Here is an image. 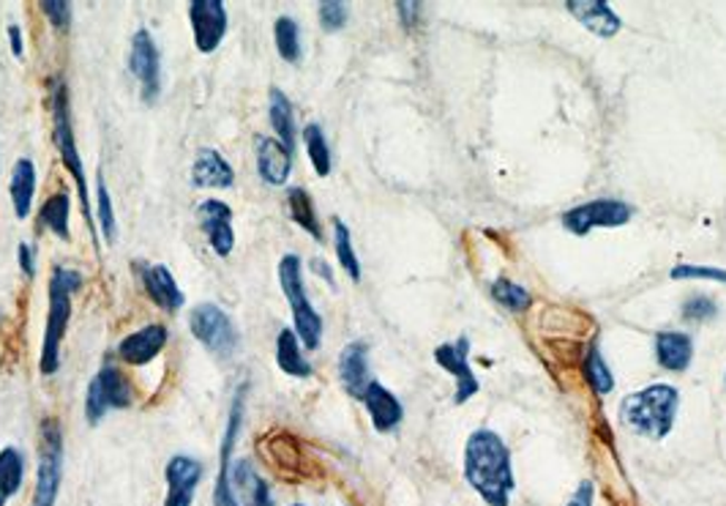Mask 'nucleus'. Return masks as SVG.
<instances>
[{"label": "nucleus", "mask_w": 726, "mask_h": 506, "mask_svg": "<svg viewBox=\"0 0 726 506\" xmlns=\"http://www.w3.org/2000/svg\"><path fill=\"white\" fill-rule=\"evenodd\" d=\"M464 479L489 506H508L513 493L511 449L494 430H475L464 447Z\"/></svg>", "instance_id": "obj_1"}, {"label": "nucleus", "mask_w": 726, "mask_h": 506, "mask_svg": "<svg viewBox=\"0 0 726 506\" xmlns=\"http://www.w3.org/2000/svg\"><path fill=\"white\" fill-rule=\"evenodd\" d=\"M677 408H680V391L671 383H650L620 402V421L650 441H661L675 427Z\"/></svg>", "instance_id": "obj_2"}, {"label": "nucleus", "mask_w": 726, "mask_h": 506, "mask_svg": "<svg viewBox=\"0 0 726 506\" xmlns=\"http://www.w3.org/2000/svg\"><path fill=\"white\" fill-rule=\"evenodd\" d=\"M82 288V274L75 269H52L50 276V312H47L45 346H41V376H56L60 370V346L69 331L71 296Z\"/></svg>", "instance_id": "obj_3"}, {"label": "nucleus", "mask_w": 726, "mask_h": 506, "mask_svg": "<svg viewBox=\"0 0 726 506\" xmlns=\"http://www.w3.org/2000/svg\"><path fill=\"white\" fill-rule=\"evenodd\" d=\"M50 105H52V137H56V148L60 154V162H63L66 171L75 178L77 189H80V201L85 208V220L90 222V195H88V178H85L82 156L80 148H77L75 126H71V105H69V88L66 82L56 77L50 82Z\"/></svg>", "instance_id": "obj_4"}, {"label": "nucleus", "mask_w": 726, "mask_h": 506, "mask_svg": "<svg viewBox=\"0 0 726 506\" xmlns=\"http://www.w3.org/2000/svg\"><path fill=\"white\" fill-rule=\"evenodd\" d=\"M279 285L290 301V310H293L295 334H298V340H304L308 351H317L320 340H323V318L306 296L304 263L298 255H284L279 261Z\"/></svg>", "instance_id": "obj_5"}, {"label": "nucleus", "mask_w": 726, "mask_h": 506, "mask_svg": "<svg viewBox=\"0 0 726 506\" xmlns=\"http://www.w3.org/2000/svg\"><path fill=\"white\" fill-rule=\"evenodd\" d=\"M60 477H63V430L58 419L41 421L39 438V471H36V493L30 506H56Z\"/></svg>", "instance_id": "obj_6"}, {"label": "nucleus", "mask_w": 726, "mask_h": 506, "mask_svg": "<svg viewBox=\"0 0 726 506\" xmlns=\"http://www.w3.org/2000/svg\"><path fill=\"white\" fill-rule=\"evenodd\" d=\"M135 395H131V381L118 370V367L107 361L90 381L88 395H85V419L90 425H99L107 411H124L131 406Z\"/></svg>", "instance_id": "obj_7"}, {"label": "nucleus", "mask_w": 726, "mask_h": 506, "mask_svg": "<svg viewBox=\"0 0 726 506\" xmlns=\"http://www.w3.org/2000/svg\"><path fill=\"white\" fill-rule=\"evenodd\" d=\"M189 329L192 334L203 342L205 351H210L219 359L233 357V351L238 348V331H235L233 321H229V315L222 306L210 304V301L197 304L195 310H192Z\"/></svg>", "instance_id": "obj_8"}, {"label": "nucleus", "mask_w": 726, "mask_h": 506, "mask_svg": "<svg viewBox=\"0 0 726 506\" xmlns=\"http://www.w3.org/2000/svg\"><path fill=\"white\" fill-rule=\"evenodd\" d=\"M634 216V208L622 201H590L585 206H577L560 216L562 227L573 236H587L592 227H622L628 225Z\"/></svg>", "instance_id": "obj_9"}, {"label": "nucleus", "mask_w": 726, "mask_h": 506, "mask_svg": "<svg viewBox=\"0 0 726 506\" xmlns=\"http://www.w3.org/2000/svg\"><path fill=\"white\" fill-rule=\"evenodd\" d=\"M129 71L140 82V96L145 105H154L161 94V56L150 30L140 28L131 36Z\"/></svg>", "instance_id": "obj_10"}, {"label": "nucleus", "mask_w": 726, "mask_h": 506, "mask_svg": "<svg viewBox=\"0 0 726 506\" xmlns=\"http://www.w3.org/2000/svg\"><path fill=\"white\" fill-rule=\"evenodd\" d=\"M189 20L195 30V45L203 56H210L222 47L224 36H227V6L222 0H192L189 3Z\"/></svg>", "instance_id": "obj_11"}, {"label": "nucleus", "mask_w": 726, "mask_h": 506, "mask_svg": "<svg viewBox=\"0 0 726 506\" xmlns=\"http://www.w3.org/2000/svg\"><path fill=\"white\" fill-rule=\"evenodd\" d=\"M468 353H470L468 337H459L457 342H443V346L434 348V361H438L445 372H451V376L457 378V395H453V402H457V406L473 400L478 389H481L478 387L473 367H470L468 361Z\"/></svg>", "instance_id": "obj_12"}, {"label": "nucleus", "mask_w": 726, "mask_h": 506, "mask_svg": "<svg viewBox=\"0 0 726 506\" xmlns=\"http://www.w3.org/2000/svg\"><path fill=\"white\" fill-rule=\"evenodd\" d=\"M244 397H246V387H241L238 395H235V400H233V411H229L227 430H224L222 466H219V477H216V487H214V506H238V498H235V493H233V481H229V471H233V451H235V441H238L241 421H244Z\"/></svg>", "instance_id": "obj_13"}, {"label": "nucleus", "mask_w": 726, "mask_h": 506, "mask_svg": "<svg viewBox=\"0 0 726 506\" xmlns=\"http://www.w3.org/2000/svg\"><path fill=\"white\" fill-rule=\"evenodd\" d=\"M199 227H203L205 239H208L210 250L219 257H229L235 250V231H233V208L224 201L208 197L197 206Z\"/></svg>", "instance_id": "obj_14"}, {"label": "nucleus", "mask_w": 726, "mask_h": 506, "mask_svg": "<svg viewBox=\"0 0 726 506\" xmlns=\"http://www.w3.org/2000/svg\"><path fill=\"white\" fill-rule=\"evenodd\" d=\"M165 477H167L165 506H192L199 479H203V463L195 460V457L175 455L169 457Z\"/></svg>", "instance_id": "obj_15"}, {"label": "nucleus", "mask_w": 726, "mask_h": 506, "mask_svg": "<svg viewBox=\"0 0 726 506\" xmlns=\"http://www.w3.org/2000/svg\"><path fill=\"white\" fill-rule=\"evenodd\" d=\"M169 334L161 323H150V327H143L131 331L129 337L118 342V357L124 364L131 367H145L150 364L161 351H165Z\"/></svg>", "instance_id": "obj_16"}, {"label": "nucleus", "mask_w": 726, "mask_h": 506, "mask_svg": "<svg viewBox=\"0 0 726 506\" xmlns=\"http://www.w3.org/2000/svg\"><path fill=\"white\" fill-rule=\"evenodd\" d=\"M137 269H140V280L145 285V293H148L150 301H154L159 310H165V312H169V315H175V312H178L180 306L186 304L184 291H180L178 282H175V276L169 274L167 266H161V263H156V266H148V263H137Z\"/></svg>", "instance_id": "obj_17"}, {"label": "nucleus", "mask_w": 726, "mask_h": 506, "mask_svg": "<svg viewBox=\"0 0 726 506\" xmlns=\"http://www.w3.org/2000/svg\"><path fill=\"white\" fill-rule=\"evenodd\" d=\"M257 146V173L268 186H284L293 173V154L282 146L276 137L259 135L254 140Z\"/></svg>", "instance_id": "obj_18"}, {"label": "nucleus", "mask_w": 726, "mask_h": 506, "mask_svg": "<svg viewBox=\"0 0 726 506\" xmlns=\"http://www.w3.org/2000/svg\"><path fill=\"white\" fill-rule=\"evenodd\" d=\"M339 378H342V387L350 397L355 400H363L369 383V346L366 342H350L342 353H339Z\"/></svg>", "instance_id": "obj_19"}, {"label": "nucleus", "mask_w": 726, "mask_h": 506, "mask_svg": "<svg viewBox=\"0 0 726 506\" xmlns=\"http://www.w3.org/2000/svg\"><path fill=\"white\" fill-rule=\"evenodd\" d=\"M363 406H366L369 417H372V425L377 432H391L402 425L404 419L402 402H399V397L391 395V391L380 381L369 383L366 395H363Z\"/></svg>", "instance_id": "obj_20"}, {"label": "nucleus", "mask_w": 726, "mask_h": 506, "mask_svg": "<svg viewBox=\"0 0 726 506\" xmlns=\"http://www.w3.org/2000/svg\"><path fill=\"white\" fill-rule=\"evenodd\" d=\"M229 481H233L238 506H274L268 481L254 471L252 460H235L233 471H229Z\"/></svg>", "instance_id": "obj_21"}, {"label": "nucleus", "mask_w": 726, "mask_h": 506, "mask_svg": "<svg viewBox=\"0 0 726 506\" xmlns=\"http://www.w3.org/2000/svg\"><path fill=\"white\" fill-rule=\"evenodd\" d=\"M192 184L197 189H229L235 184V173L219 150L199 148L197 162L192 165Z\"/></svg>", "instance_id": "obj_22"}, {"label": "nucleus", "mask_w": 726, "mask_h": 506, "mask_svg": "<svg viewBox=\"0 0 726 506\" xmlns=\"http://www.w3.org/2000/svg\"><path fill=\"white\" fill-rule=\"evenodd\" d=\"M566 9L571 11L590 33L601 36V39H612V36H617V30L622 28L620 17H617L604 0H568Z\"/></svg>", "instance_id": "obj_23"}, {"label": "nucleus", "mask_w": 726, "mask_h": 506, "mask_svg": "<svg viewBox=\"0 0 726 506\" xmlns=\"http://www.w3.org/2000/svg\"><path fill=\"white\" fill-rule=\"evenodd\" d=\"M656 359L664 370L683 372L694 359L691 337L683 334V331H661L656 337Z\"/></svg>", "instance_id": "obj_24"}, {"label": "nucleus", "mask_w": 726, "mask_h": 506, "mask_svg": "<svg viewBox=\"0 0 726 506\" xmlns=\"http://www.w3.org/2000/svg\"><path fill=\"white\" fill-rule=\"evenodd\" d=\"M9 195H11V203H14L17 220H28L30 206H33V195H36V165L28 159V156L26 159L14 162Z\"/></svg>", "instance_id": "obj_25"}, {"label": "nucleus", "mask_w": 726, "mask_h": 506, "mask_svg": "<svg viewBox=\"0 0 726 506\" xmlns=\"http://www.w3.org/2000/svg\"><path fill=\"white\" fill-rule=\"evenodd\" d=\"M268 118H271V126H274V132H276V140H279L282 146L290 150V154H293L298 132H295L293 105H290L287 94H284L282 88L268 90Z\"/></svg>", "instance_id": "obj_26"}, {"label": "nucleus", "mask_w": 726, "mask_h": 506, "mask_svg": "<svg viewBox=\"0 0 726 506\" xmlns=\"http://www.w3.org/2000/svg\"><path fill=\"white\" fill-rule=\"evenodd\" d=\"M276 364L282 372L293 378H308L312 376V364L301 353V340L295 334V329H282L276 337Z\"/></svg>", "instance_id": "obj_27"}, {"label": "nucleus", "mask_w": 726, "mask_h": 506, "mask_svg": "<svg viewBox=\"0 0 726 506\" xmlns=\"http://www.w3.org/2000/svg\"><path fill=\"white\" fill-rule=\"evenodd\" d=\"M287 208H290V216H293L295 225L304 227V231L314 241H323V227H320L317 214H314V203H312V197H308V192L304 189V186H290V189H287Z\"/></svg>", "instance_id": "obj_28"}, {"label": "nucleus", "mask_w": 726, "mask_h": 506, "mask_svg": "<svg viewBox=\"0 0 726 506\" xmlns=\"http://www.w3.org/2000/svg\"><path fill=\"white\" fill-rule=\"evenodd\" d=\"M69 214H71V197H69V192L60 189L45 201V206H41V211H39V222L45 227H50L58 239L69 241L71 239Z\"/></svg>", "instance_id": "obj_29"}, {"label": "nucleus", "mask_w": 726, "mask_h": 506, "mask_svg": "<svg viewBox=\"0 0 726 506\" xmlns=\"http://www.w3.org/2000/svg\"><path fill=\"white\" fill-rule=\"evenodd\" d=\"M22 474H26V460L17 447L0 449V506L9 504V498L20 490Z\"/></svg>", "instance_id": "obj_30"}, {"label": "nucleus", "mask_w": 726, "mask_h": 506, "mask_svg": "<svg viewBox=\"0 0 726 506\" xmlns=\"http://www.w3.org/2000/svg\"><path fill=\"white\" fill-rule=\"evenodd\" d=\"M304 146L308 159H312L314 173L320 178H325L331 173V148L328 140H325V132L320 129V124H306L304 126Z\"/></svg>", "instance_id": "obj_31"}, {"label": "nucleus", "mask_w": 726, "mask_h": 506, "mask_svg": "<svg viewBox=\"0 0 726 506\" xmlns=\"http://www.w3.org/2000/svg\"><path fill=\"white\" fill-rule=\"evenodd\" d=\"M274 41H276V52H279L282 60H287V64H298L301 28L293 17H279V20L274 22Z\"/></svg>", "instance_id": "obj_32"}, {"label": "nucleus", "mask_w": 726, "mask_h": 506, "mask_svg": "<svg viewBox=\"0 0 726 506\" xmlns=\"http://www.w3.org/2000/svg\"><path fill=\"white\" fill-rule=\"evenodd\" d=\"M582 372H585V381L590 383L598 395H609V391H612L615 378H612V372H609V367L604 364V357H601V351H598L596 342L587 348V353L582 359Z\"/></svg>", "instance_id": "obj_33"}, {"label": "nucleus", "mask_w": 726, "mask_h": 506, "mask_svg": "<svg viewBox=\"0 0 726 506\" xmlns=\"http://www.w3.org/2000/svg\"><path fill=\"white\" fill-rule=\"evenodd\" d=\"M334 246L339 266L347 271V276L353 282H361V261L353 250V236H350V227L344 225L342 220H334Z\"/></svg>", "instance_id": "obj_34"}, {"label": "nucleus", "mask_w": 726, "mask_h": 506, "mask_svg": "<svg viewBox=\"0 0 726 506\" xmlns=\"http://www.w3.org/2000/svg\"><path fill=\"white\" fill-rule=\"evenodd\" d=\"M492 299L498 301L500 306H506L508 312H524L530 306V293L524 291L522 285H517V282L506 280V276L494 280Z\"/></svg>", "instance_id": "obj_35"}, {"label": "nucleus", "mask_w": 726, "mask_h": 506, "mask_svg": "<svg viewBox=\"0 0 726 506\" xmlns=\"http://www.w3.org/2000/svg\"><path fill=\"white\" fill-rule=\"evenodd\" d=\"M96 211H99V222H101V236L107 239V244H112L115 239H118V222H115V214H112V201H110V192H107V184H105V176H96Z\"/></svg>", "instance_id": "obj_36"}, {"label": "nucleus", "mask_w": 726, "mask_h": 506, "mask_svg": "<svg viewBox=\"0 0 726 506\" xmlns=\"http://www.w3.org/2000/svg\"><path fill=\"white\" fill-rule=\"evenodd\" d=\"M347 6L339 3V0L320 3V26H323V30H328V33H336V30L347 26Z\"/></svg>", "instance_id": "obj_37"}, {"label": "nucleus", "mask_w": 726, "mask_h": 506, "mask_svg": "<svg viewBox=\"0 0 726 506\" xmlns=\"http://www.w3.org/2000/svg\"><path fill=\"white\" fill-rule=\"evenodd\" d=\"M41 14L52 22L56 30H69L71 28V3L69 0H41Z\"/></svg>", "instance_id": "obj_38"}, {"label": "nucleus", "mask_w": 726, "mask_h": 506, "mask_svg": "<svg viewBox=\"0 0 726 506\" xmlns=\"http://www.w3.org/2000/svg\"><path fill=\"white\" fill-rule=\"evenodd\" d=\"M718 315L716 301L707 296H694L683 304V318L686 321H713Z\"/></svg>", "instance_id": "obj_39"}, {"label": "nucleus", "mask_w": 726, "mask_h": 506, "mask_svg": "<svg viewBox=\"0 0 726 506\" xmlns=\"http://www.w3.org/2000/svg\"><path fill=\"white\" fill-rule=\"evenodd\" d=\"M671 280H713L726 285V271L713 266H675L671 269Z\"/></svg>", "instance_id": "obj_40"}, {"label": "nucleus", "mask_w": 726, "mask_h": 506, "mask_svg": "<svg viewBox=\"0 0 726 506\" xmlns=\"http://www.w3.org/2000/svg\"><path fill=\"white\" fill-rule=\"evenodd\" d=\"M17 263H20V269H22V274L28 276H33L36 274V255H33V246L26 244V241H22L20 246H17Z\"/></svg>", "instance_id": "obj_41"}, {"label": "nucleus", "mask_w": 726, "mask_h": 506, "mask_svg": "<svg viewBox=\"0 0 726 506\" xmlns=\"http://www.w3.org/2000/svg\"><path fill=\"white\" fill-rule=\"evenodd\" d=\"M592 498H596V487H592V481L585 479L582 485L577 487V493L568 498L566 506H592Z\"/></svg>", "instance_id": "obj_42"}, {"label": "nucleus", "mask_w": 726, "mask_h": 506, "mask_svg": "<svg viewBox=\"0 0 726 506\" xmlns=\"http://www.w3.org/2000/svg\"><path fill=\"white\" fill-rule=\"evenodd\" d=\"M396 11H399V17H402V22L408 28H413L415 26V20H419V11H421V3H396Z\"/></svg>", "instance_id": "obj_43"}, {"label": "nucleus", "mask_w": 726, "mask_h": 506, "mask_svg": "<svg viewBox=\"0 0 726 506\" xmlns=\"http://www.w3.org/2000/svg\"><path fill=\"white\" fill-rule=\"evenodd\" d=\"M9 45H11V56L22 58L26 47H22V28L20 26H9Z\"/></svg>", "instance_id": "obj_44"}, {"label": "nucleus", "mask_w": 726, "mask_h": 506, "mask_svg": "<svg viewBox=\"0 0 726 506\" xmlns=\"http://www.w3.org/2000/svg\"><path fill=\"white\" fill-rule=\"evenodd\" d=\"M312 269L317 271V274L323 276V280H328L331 285H334V276H331V269H328V263H323V261H312Z\"/></svg>", "instance_id": "obj_45"}, {"label": "nucleus", "mask_w": 726, "mask_h": 506, "mask_svg": "<svg viewBox=\"0 0 726 506\" xmlns=\"http://www.w3.org/2000/svg\"><path fill=\"white\" fill-rule=\"evenodd\" d=\"M293 506H306V504H293Z\"/></svg>", "instance_id": "obj_46"}, {"label": "nucleus", "mask_w": 726, "mask_h": 506, "mask_svg": "<svg viewBox=\"0 0 726 506\" xmlns=\"http://www.w3.org/2000/svg\"><path fill=\"white\" fill-rule=\"evenodd\" d=\"M724 383H726V372H724Z\"/></svg>", "instance_id": "obj_47"}]
</instances>
